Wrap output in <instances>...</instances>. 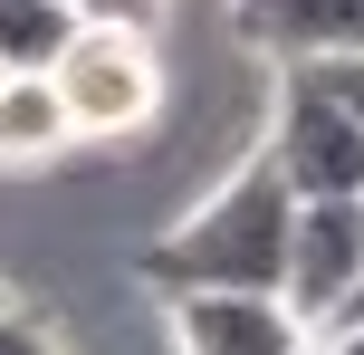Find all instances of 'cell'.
I'll return each instance as SVG.
<instances>
[{
	"label": "cell",
	"instance_id": "cell-12",
	"mask_svg": "<svg viewBox=\"0 0 364 355\" xmlns=\"http://www.w3.org/2000/svg\"><path fill=\"white\" fill-rule=\"evenodd\" d=\"M316 355H364V317H346V327H326V346Z\"/></svg>",
	"mask_w": 364,
	"mask_h": 355
},
{
	"label": "cell",
	"instance_id": "cell-8",
	"mask_svg": "<svg viewBox=\"0 0 364 355\" xmlns=\"http://www.w3.org/2000/svg\"><path fill=\"white\" fill-rule=\"evenodd\" d=\"M77 29H87V19H77L68 0H0V68L10 77H48Z\"/></svg>",
	"mask_w": 364,
	"mask_h": 355
},
{
	"label": "cell",
	"instance_id": "cell-14",
	"mask_svg": "<svg viewBox=\"0 0 364 355\" xmlns=\"http://www.w3.org/2000/svg\"><path fill=\"white\" fill-rule=\"evenodd\" d=\"M355 317H364V298H355Z\"/></svg>",
	"mask_w": 364,
	"mask_h": 355
},
{
	"label": "cell",
	"instance_id": "cell-16",
	"mask_svg": "<svg viewBox=\"0 0 364 355\" xmlns=\"http://www.w3.org/2000/svg\"><path fill=\"white\" fill-rule=\"evenodd\" d=\"M307 355H316V346H307Z\"/></svg>",
	"mask_w": 364,
	"mask_h": 355
},
{
	"label": "cell",
	"instance_id": "cell-6",
	"mask_svg": "<svg viewBox=\"0 0 364 355\" xmlns=\"http://www.w3.org/2000/svg\"><path fill=\"white\" fill-rule=\"evenodd\" d=\"M230 19L278 68H326L364 48V0H230Z\"/></svg>",
	"mask_w": 364,
	"mask_h": 355
},
{
	"label": "cell",
	"instance_id": "cell-15",
	"mask_svg": "<svg viewBox=\"0 0 364 355\" xmlns=\"http://www.w3.org/2000/svg\"><path fill=\"white\" fill-rule=\"evenodd\" d=\"M355 211H364V202H355Z\"/></svg>",
	"mask_w": 364,
	"mask_h": 355
},
{
	"label": "cell",
	"instance_id": "cell-4",
	"mask_svg": "<svg viewBox=\"0 0 364 355\" xmlns=\"http://www.w3.org/2000/svg\"><path fill=\"white\" fill-rule=\"evenodd\" d=\"M278 298L326 337L355 317L364 298V211L355 202H297V240H288V288Z\"/></svg>",
	"mask_w": 364,
	"mask_h": 355
},
{
	"label": "cell",
	"instance_id": "cell-1",
	"mask_svg": "<svg viewBox=\"0 0 364 355\" xmlns=\"http://www.w3.org/2000/svg\"><path fill=\"white\" fill-rule=\"evenodd\" d=\"M288 240H297V192L269 154L230 173L192 221H173L164 240L134 250V279L154 298H201V288H288Z\"/></svg>",
	"mask_w": 364,
	"mask_h": 355
},
{
	"label": "cell",
	"instance_id": "cell-2",
	"mask_svg": "<svg viewBox=\"0 0 364 355\" xmlns=\"http://www.w3.org/2000/svg\"><path fill=\"white\" fill-rule=\"evenodd\" d=\"M48 87L68 96L77 144H125V134H144L164 115V68H154L144 29H77L68 58L48 68Z\"/></svg>",
	"mask_w": 364,
	"mask_h": 355
},
{
	"label": "cell",
	"instance_id": "cell-7",
	"mask_svg": "<svg viewBox=\"0 0 364 355\" xmlns=\"http://www.w3.org/2000/svg\"><path fill=\"white\" fill-rule=\"evenodd\" d=\"M77 144V125H68V96L48 87V77H10L0 87V164H58V154Z\"/></svg>",
	"mask_w": 364,
	"mask_h": 355
},
{
	"label": "cell",
	"instance_id": "cell-5",
	"mask_svg": "<svg viewBox=\"0 0 364 355\" xmlns=\"http://www.w3.org/2000/svg\"><path fill=\"white\" fill-rule=\"evenodd\" d=\"M173 307V346L182 355H307L316 327L269 288H201V298H164Z\"/></svg>",
	"mask_w": 364,
	"mask_h": 355
},
{
	"label": "cell",
	"instance_id": "cell-9",
	"mask_svg": "<svg viewBox=\"0 0 364 355\" xmlns=\"http://www.w3.org/2000/svg\"><path fill=\"white\" fill-rule=\"evenodd\" d=\"M87 29H144L154 38V19H164V0H68Z\"/></svg>",
	"mask_w": 364,
	"mask_h": 355
},
{
	"label": "cell",
	"instance_id": "cell-11",
	"mask_svg": "<svg viewBox=\"0 0 364 355\" xmlns=\"http://www.w3.org/2000/svg\"><path fill=\"white\" fill-rule=\"evenodd\" d=\"M316 77H326L336 96H346V115L364 125V48H355V58H326V68H316Z\"/></svg>",
	"mask_w": 364,
	"mask_h": 355
},
{
	"label": "cell",
	"instance_id": "cell-10",
	"mask_svg": "<svg viewBox=\"0 0 364 355\" xmlns=\"http://www.w3.org/2000/svg\"><path fill=\"white\" fill-rule=\"evenodd\" d=\"M0 355H58V337L38 317H19V307H0Z\"/></svg>",
	"mask_w": 364,
	"mask_h": 355
},
{
	"label": "cell",
	"instance_id": "cell-13",
	"mask_svg": "<svg viewBox=\"0 0 364 355\" xmlns=\"http://www.w3.org/2000/svg\"><path fill=\"white\" fill-rule=\"evenodd\" d=\"M0 87H10V68H0Z\"/></svg>",
	"mask_w": 364,
	"mask_h": 355
},
{
	"label": "cell",
	"instance_id": "cell-3",
	"mask_svg": "<svg viewBox=\"0 0 364 355\" xmlns=\"http://www.w3.org/2000/svg\"><path fill=\"white\" fill-rule=\"evenodd\" d=\"M259 154L288 173L297 202H364V125L346 115V96H336L316 68L278 77V125H269Z\"/></svg>",
	"mask_w": 364,
	"mask_h": 355
}]
</instances>
